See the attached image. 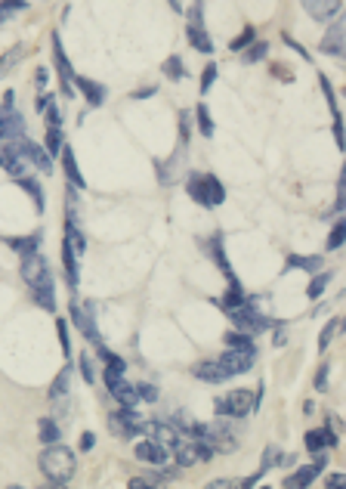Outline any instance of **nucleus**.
<instances>
[{"label": "nucleus", "instance_id": "nucleus-13", "mask_svg": "<svg viewBox=\"0 0 346 489\" xmlns=\"http://www.w3.org/2000/svg\"><path fill=\"white\" fill-rule=\"evenodd\" d=\"M22 152H25V158L31 161V168H38L40 174H53V161H50V155H46L44 149L38 146V142L22 140Z\"/></svg>", "mask_w": 346, "mask_h": 489}, {"label": "nucleus", "instance_id": "nucleus-9", "mask_svg": "<svg viewBox=\"0 0 346 489\" xmlns=\"http://www.w3.org/2000/svg\"><path fill=\"white\" fill-rule=\"evenodd\" d=\"M213 452L207 449L201 440H180V446L173 449V458H176V468H189V464L195 462H204V458H211Z\"/></svg>", "mask_w": 346, "mask_h": 489}, {"label": "nucleus", "instance_id": "nucleus-60", "mask_svg": "<svg viewBox=\"0 0 346 489\" xmlns=\"http://www.w3.org/2000/svg\"><path fill=\"white\" fill-rule=\"evenodd\" d=\"M263 489H269V486H263Z\"/></svg>", "mask_w": 346, "mask_h": 489}, {"label": "nucleus", "instance_id": "nucleus-30", "mask_svg": "<svg viewBox=\"0 0 346 489\" xmlns=\"http://www.w3.org/2000/svg\"><path fill=\"white\" fill-rule=\"evenodd\" d=\"M16 183H19V186L25 189L28 195H31L34 208H38V211H44V189L38 186V180H34V177H25V180H16Z\"/></svg>", "mask_w": 346, "mask_h": 489}, {"label": "nucleus", "instance_id": "nucleus-22", "mask_svg": "<svg viewBox=\"0 0 346 489\" xmlns=\"http://www.w3.org/2000/svg\"><path fill=\"white\" fill-rule=\"evenodd\" d=\"M303 7H306V13L312 16L315 22H325V19H331L334 13H340L343 3H337V0H331V3H312V0H309V3H303Z\"/></svg>", "mask_w": 346, "mask_h": 489}, {"label": "nucleus", "instance_id": "nucleus-27", "mask_svg": "<svg viewBox=\"0 0 346 489\" xmlns=\"http://www.w3.org/2000/svg\"><path fill=\"white\" fill-rule=\"evenodd\" d=\"M189 40H192V47H195L198 53H213L211 34H207L201 25H189Z\"/></svg>", "mask_w": 346, "mask_h": 489}, {"label": "nucleus", "instance_id": "nucleus-8", "mask_svg": "<svg viewBox=\"0 0 346 489\" xmlns=\"http://www.w3.org/2000/svg\"><path fill=\"white\" fill-rule=\"evenodd\" d=\"M254 350H226L223 356L217 360V366H219V372L226 375V378H232V375H244V372H250V366H254Z\"/></svg>", "mask_w": 346, "mask_h": 489}, {"label": "nucleus", "instance_id": "nucleus-44", "mask_svg": "<svg viewBox=\"0 0 346 489\" xmlns=\"http://www.w3.org/2000/svg\"><path fill=\"white\" fill-rule=\"evenodd\" d=\"M266 50H269V44H254V50H244V62H260Z\"/></svg>", "mask_w": 346, "mask_h": 489}, {"label": "nucleus", "instance_id": "nucleus-57", "mask_svg": "<svg viewBox=\"0 0 346 489\" xmlns=\"http://www.w3.org/2000/svg\"><path fill=\"white\" fill-rule=\"evenodd\" d=\"M40 489H65V483H53V480H46Z\"/></svg>", "mask_w": 346, "mask_h": 489}, {"label": "nucleus", "instance_id": "nucleus-48", "mask_svg": "<svg viewBox=\"0 0 346 489\" xmlns=\"http://www.w3.org/2000/svg\"><path fill=\"white\" fill-rule=\"evenodd\" d=\"M272 462H278V449H276V446H269V449L263 452V464H260V474H266V471L272 468Z\"/></svg>", "mask_w": 346, "mask_h": 489}, {"label": "nucleus", "instance_id": "nucleus-18", "mask_svg": "<svg viewBox=\"0 0 346 489\" xmlns=\"http://www.w3.org/2000/svg\"><path fill=\"white\" fill-rule=\"evenodd\" d=\"M68 378H71V366H65L62 372L56 375V381L50 384V393H46L50 403H59V405L68 403Z\"/></svg>", "mask_w": 346, "mask_h": 489}, {"label": "nucleus", "instance_id": "nucleus-4", "mask_svg": "<svg viewBox=\"0 0 346 489\" xmlns=\"http://www.w3.org/2000/svg\"><path fill=\"white\" fill-rule=\"evenodd\" d=\"M0 168L7 171L13 180H25V177H31V161H28L25 152H22V140L0 146Z\"/></svg>", "mask_w": 346, "mask_h": 489}, {"label": "nucleus", "instance_id": "nucleus-23", "mask_svg": "<svg viewBox=\"0 0 346 489\" xmlns=\"http://www.w3.org/2000/svg\"><path fill=\"white\" fill-rule=\"evenodd\" d=\"M192 375L198 381H207V384H223V381H226V375L219 372L217 362H198V366L192 368Z\"/></svg>", "mask_w": 346, "mask_h": 489}, {"label": "nucleus", "instance_id": "nucleus-49", "mask_svg": "<svg viewBox=\"0 0 346 489\" xmlns=\"http://www.w3.org/2000/svg\"><path fill=\"white\" fill-rule=\"evenodd\" d=\"M56 329H59V344H62V353L68 356V353H71V344H68V329H65V322H62V319L56 322Z\"/></svg>", "mask_w": 346, "mask_h": 489}, {"label": "nucleus", "instance_id": "nucleus-56", "mask_svg": "<svg viewBox=\"0 0 346 489\" xmlns=\"http://www.w3.org/2000/svg\"><path fill=\"white\" fill-rule=\"evenodd\" d=\"M204 489H232V480H211Z\"/></svg>", "mask_w": 346, "mask_h": 489}, {"label": "nucleus", "instance_id": "nucleus-12", "mask_svg": "<svg viewBox=\"0 0 346 489\" xmlns=\"http://www.w3.org/2000/svg\"><path fill=\"white\" fill-rule=\"evenodd\" d=\"M303 443H306L309 452H325V449H331V446H337V434L328 431V427H315V431H306Z\"/></svg>", "mask_w": 346, "mask_h": 489}, {"label": "nucleus", "instance_id": "nucleus-16", "mask_svg": "<svg viewBox=\"0 0 346 489\" xmlns=\"http://www.w3.org/2000/svg\"><path fill=\"white\" fill-rule=\"evenodd\" d=\"M319 474H321L319 464H306V468H300V471H294V474L284 477V489H306Z\"/></svg>", "mask_w": 346, "mask_h": 489}, {"label": "nucleus", "instance_id": "nucleus-51", "mask_svg": "<svg viewBox=\"0 0 346 489\" xmlns=\"http://www.w3.org/2000/svg\"><path fill=\"white\" fill-rule=\"evenodd\" d=\"M325 489H343V474H328L325 477Z\"/></svg>", "mask_w": 346, "mask_h": 489}, {"label": "nucleus", "instance_id": "nucleus-39", "mask_svg": "<svg viewBox=\"0 0 346 489\" xmlns=\"http://www.w3.org/2000/svg\"><path fill=\"white\" fill-rule=\"evenodd\" d=\"M34 303H38V307H44L46 313H53V310H56V288L34 291Z\"/></svg>", "mask_w": 346, "mask_h": 489}, {"label": "nucleus", "instance_id": "nucleus-40", "mask_svg": "<svg viewBox=\"0 0 346 489\" xmlns=\"http://www.w3.org/2000/svg\"><path fill=\"white\" fill-rule=\"evenodd\" d=\"M250 44H254V28L248 25V28H244V32L238 34V38H235V40H232V44H229V50H232V53H244V50H248Z\"/></svg>", "mask_w": 346, "mask_h": 489}, {"label": "nucleus", "instance_id": "nucleus-36", "mask_svg": "<svg viewBox=\"0 0 346 489\" xmlns=\"http://www.w3.org/2000/svg\"><path fill=\"white\" fill-rule=\"evenodd\" d=\"M22 59V47H13V50H7L3 56H0V77L10 75V68H13L16 62Z\"/></svg>", "mask_w": 346, "mask_h": 489}, {"label": "nucleus", "instance_id": "nucleus-2", "mask_svg": "<svg viewBox=\"0 0 346 489\" xmlns=\"http://www.w3.org/2000/svg\"><path fill=\"white\" fill-rule=\"evenodd\" d=\"M250 409H256V397H250V390H232L229 397H219L217 403H213V412H217V418H223V415H232V418H248Z\"/></svg>", "mask_w": 346, "mask_h": 489}, {"label": "nucleus", "instance_id": "nucleus-55", "mask_svg": "<svg viewBox=\"0 0 346 489\" xmlns=\"http://www.w3.org/2000/svg\"><path fill=\"white\" fill-rule=\"evenodd\" d=\"M334 136H337V146L343 149V121H340V118L334 121Z\"/></svg>", "mask_w": 346, "mask_h": 489}, {"label": "nucleus", "instance_id": "nucleus-14", "mask_svg": "<svg viewBox=\"0 0 346 489\" xmlns=\"http://www.w3.org/2000/svg\"><path fill=\"white\" fill-rule=\"evenodd\" d=\"M53 56H56V68H59V81H62V93H71V62L65 59L62 53V44H59V38L53 34Z\"/></svg>", "mask_w": 346, "mask_h": 489}, {"label": "nucleus", "instance_id": "nucleus-54", "mask_svg": "<svg viewBox=\"0 0 346 489\" xmlns=\"http://www.w3.org/2000/svg\"><path fill=\"white\" fill-rule=\"evenodd\" d=\"M325 384H328V366H321V372L315 375V390H325Z\"/></svg>", "mask_w": 346, "mask_h": 489}, {"label": "nucleus", "instance_id": "nucleus-38", "mask_svg": "<svg viewBox=\"0 0 346 489\" xmlns=\"http://www.w3.org/2000/svg\"><path fill=\"white\" fill-rule=\"evenodd\" d=\"M164 75L170 77V81H183L186 77V71H183V59L180 56H170L164 62Z\"/></svg>", "mask_w": 346, "mask_h": 489}, {"label": "nucleus", "instance_id": "nucleus-52", "mask_svg": "<svg viewBox=\"0 0 346 489\" xmlns=\"http://www.w3.org/2000/svg\"><path fill=\"white\" fill-rule=\"evenodd\" d=\"M46 121H50V127H59V124H62V121H59V109H56V105H46Z\"/></svg>", "mask_w": 346, "mask_h": 489}, {"label": "nucleus", "instance_id": "nucleus-50", "mask_svg": "<svg viewBox=\"0 0 346 489\" xmlns=\"http://www.w3.org/2000/svg\"><path fill=\"white\" fill-rule=\"evenodd\" d=\"M28 3H0V19H7L10 13H22Z\"/></svg>", "mask_w": 346, "mask_h": 489}, {"label": "nucleus", "instance_id": "nucleus-37", "mask_svg": "<svg viewBox=\"0 0 346 489\" xmlns=\"http://www.w3.org/2000/svg\"><path fill=\"white\" fill-rule=\"evenodd\" d=\"M195 118H198L201 136H213V121H211V112H207V105H204V103H201L198 109H195Z\"/></svg>", "mask_w": 346, "mask_h": 489}, {"label": "nucleus", "instance_id": "nucleus-45", "mask_svg": "<svg viewBox=\"0 0 346 489\" xmlns=\"http://www.w3.org/2000/svg\"><path fill=\"white\" fill-rule=\"evenodd\" d=\"M213 81H217V65H207V68H204V75H201V93H207V90H211V84H213Z\"/></svg>", "mask_w": 346, "mask_h": 489}, {"label": "nucleus", "instance_id": "nucleus-46", "mask_svg": "<svg viewBox=\"0 0 346 489\" xmlns=\"http://www.w3.org/2000/svg\"><path fill=\"white\" fill-rule=\"evenodd\" d=\"M136 393H139V399H146V403H155V399H158V387L155 384H136Z\"/></svg>", "mask_w": 346, "mask_h": 489}, {"label": "nucleus", "instance_id": "nucleus-24", "mask_svg": "<svg viewBox=\"0 0 346 489\" xmlns=\"http://www.w3.org/2000/svg\"><path fill=\"white\" fill-rule=\"evenodd\" d=\"M204 180V195H207V208H213V205H223L226 201V189L219 186V180L213 174H204L201 177Z\"/></svg>", "mask_w": 346, "mask_h": 489}, {"label": "nucleus", "instance_id": "nucleus-58", "mask_svg": "<svg viewBox=\"0 0 346 489\" xmlns=\"http://www.w3.org/2000/svg\"><path fill=\"white\" fill-rule=\"evenodd\" d=\"M148 97H155V87H152V90H139V93H136V99H148Z\"/></svg>", "mask_w": 346, "mask_h": 489}, {"label": "nucleus", "instance_id": "nucleus-15", "mask_svg": "<svg viewBox=\"0 0 346 489\" xmlns=\"http://www.w3.org/2000/svg\"><path fill=\"white\" fill-rule=\"evenodd\" d=\"M136 458L139 462H148V464H164L167 462V449L158 443H152V440H142V443H136Z\"/></svg>", "mask_w": 346, "mask_h": 489}, {"label": "nucleus", "instance_id": "nucleus-6", "mask_svg": "<svg viewBox=\"0 0 346 489\" xmlns=\"http://www.w3.org/2000/svg\"><path fill=\"white\" fill-rule=\"evenodd\" d=\"M229 319H232V325H235V329L241 331V335H250V338H254L256 331H263V329H269V325H272V322L266 319V316L256 313V310L250 307V303H244V307L232 310Z\"/></svg>", "mask_w": 346, "mask_h": 489}, {"label": "nucleus", "instance_id": "nucleus-17", "mask_svg": "<svg viewBox=\"0 0 346 489\" xmlns=\"http://www.w3.org/2000/svg\"><path fill=\"white\" fill-rule=\"evenodd\" d=\"M111 397L118 399V403L124 405V409H133L136 403H139V393H136V384H127V381H115V384H109Z\"/></svg>", "mask_w": 346, "mask_h": 489}, {"label": "nucleus", "instance_id": "nucleus-53", "mask_svg": "<svg viewBox=\"0 0 346 489\" xmlns=\"http://www.w3.org/2000/svg\"><path fill=\"white\" fill-rule=\"evenodd\" d=\"M93 446H96V437H93V434L87 431V434H83V437H81V449H83V452H90Z\"/></svg>", "mask_w": 346, "mask_h": 489}, {"label": "nucleus", "instance_id": "nucleus-34", "mask_svg": "<svg viewBox=\"0 0 346 489\" xmlns=\"http://www.w3.org/2000/svg\"><path fill=\"white\" fill-rule=\"evenodd\" d=\"M328 282H331V273H319V276H315L312 279V282H309V288H306V294L309 297H312V301H319V297H321V291H325L328 288Z\"/></svg>", "mask_w": 346, "mask_h": 489}, {"label": "nucleus", "instance_id": "nucleus-10", "mask_svg": "<svg viewBox=\"0 0 346 489\" xmlns=\"http://www.w3.org/2000/svg\"><path fill=\"white\" fill-rule=\"evenodd\" d=\"M22 134H25V121H22V115L13 109V105H3L0 103V140H22Z\"/></svg>", "mask_w": 346, "mask_h": 489}, {"label": "nucleus", "instance_id": "nucleus-7", "mask_svg": "<svg viewBox=\"0 0 346 489\" xmlns=\"http://www.w3.org/2000/svg\"><path fill=\"white\" fill-rule=\"evenodd\" d=\"M142 437L152 440V443L164 446V449H176L180 446V431H176V425H164V421H146L142 425Z\"/></svg>", "mask_w": 346, "mask_h": 489}, {"label": "nucleus", "instance_id": "nucleus-28", "mask_svg": "<svg viewBox=\"0 0 346 489\" xmlns=\"http://www.w3.org/2000/svg\"><path fill=\"white\" fill-rule=\"evenodd\" d=\"M219 303H223V307H226V310H229V313H232V310L244 307V303H250V301H248V297H244L241 285H238V279H235V282H229V291H226V297H223V301H219Z\"/></svg>", "mask_w": 346, "mask_h": 489}, {"label": "nucleus", "instance_id": "nucleus-47", "mask_svg": "<svg viewBox=\"0 0 346 489\" xmlns=\"http://www.w3.org/2000/svg\"><path fill=\"white\" fill-rule=\"evenodd\" d=\"M127 489H164L161 483H152L148 477H133V480L127 483Z\"/></svg>", "mask_w": 346, "mask_h": 489}, {"label": "nucleus", "instance_id": "nucleus-11", "mask_svg": "<svg viewBox=\"0 0 346 489\" xmlns=\"http://www.w3.org/2000/svg\"><path fill=\"white\" fill-rule=\"evenodd\" d=\"M68 313H71V322H75L77 325V331H81L83 338H87V341H93V347H103V338H99V331H96V325H93V319L87 313H83V307L77 301H71L68 303Z\"/></svg>", "mask_w": 346, "mask_h": 489}, {"label": "nucleus", "instance_id": "nucleus-42", "mask_svg": "<svg viewBox=\"0 0 346 489\" xmlns=\"http://www.w3.org/2000/svg\"><path fill=\"white\" fill-rule=\"evenodd\" d=\"M77 362H81V378L87 381V384H93V381H96V372H93L90 356H87V353H81V360H77Z\"/></svg>", "mask_w": 346, "mask_h": 489}, {"label": "nucleus", "instance_id": "nucleus-26", "mask_svg": "<svg viewBox=\"0 0 346 489\" xmlns=\"http://www.w3.org/2000/svg\"><path fill=\"white\" fill-rule=\"evenodd\" d=\"M38 242H40V232H34V236H22V238H7V244L13 248V251H19L22 258H28V254H38Z\"/></svg>", "mask_w": 346, "mask_h": 489}, {"label": "nucleus", "instance_id": "nucleus-41", "mask_svg": "<svg viewBox=\"0 0 346 489\" xmlns=\"http://www.w3.org/2000/svg\"><path fill=\"white\" fill-rule=\"evenodd\" d=\"M337 329H340V319H331V322H328V329L319 335V350H321V353L331 347V338H334V331H337Z\"/></svg>", "mask_w": 346, "mask_h": 489}, {"label": "nucleus", "instance_id": "nucleus-59", "mask_svg": "<svg viewBox=\"0 0 346 489\" xmlns=\"http://www.w3.org/2000/svg\"><path fill=\"white\" fill-rule=\"evenodd\" d=\"M7 489H22V486H7Z\"/></svg>", "mask_w": 346, "mask_h": 489}, {"label": "nucleus", "instance_id": "nucleus-35", "mask_svg": "<svg viewBox=\"0 0 346 489\" xmlns=\"http://www.w3.org/2000/svg\"><path fill=\"white\" fill-rule=\"evenodd\" d=\"M189 195H192V201H198V205H207L204 180H201L198 174H192V177H189Z\"/></svg>", "mask_w": 346, "mask_h": 489}, {"label": "nucleus", "instance_id": "nucleus-21", "mask_svg": "<svg viewBox=\"0 0 346 489\" xmlns=\"http://www.w3.org/2000/svg\"><path fill=\"white\" fill-rule=\"evenodd\" d=\"M321 50L331 53V56H340V53H343V25H340V22H334L331 32L325 34V40H321Z\"/></svg>", "mask_w": 346, "mask_h": 489}, {"label": "nucleus", "instance_id": "nucleus-20", "mask_svg": "<svg viewBox=\"0 0 346 489\" xmlns=\"http://www.w3.org/2000/svg\"><path fill=\"white\" fill-rule=\"evenodd\" d=\"M62 168H65V174H68V183H71V186H77V189H83V186H87V183H83V174L77 171L75 152H71L68 146H62Z\"/></svg>", "mask_w": 346, "mask_h": 489}, {"label": "nucleus", "instance_id": "nucleus-29", "mask_svg": "<svg viewBox=\"0 0 346 489\" xmlns=\"http://www.w3.org/2000/svg\"><path fill=\"white\" fill-rule=\"evenodd\" d=\"M62 146H65V140H62V130L59 127H46V140H44V152L50 155V161L56 158V155H62Z\"/></svg>", "mask_w": 346, "mask_h": 489}, {"label": "nucleus", "instance_id": "nucleus-43", "mask_svg": "<svg viewBox=\"0 0 346 489\" xmlns=\"http://www.w3.org/2000/svg\"><path fill=\"white\" fill-rule=\"evenodd\" d=\"M340 244H343V223H337L331 229V236H328V251H337Z\"/></svg>", "mask_w": 346, "mask_h": 489}, {"label": "nucleus", "instance_id": "nucleus-25", "mask_svg": "<svg viewBox=\"0 0 346 489\" xmlns=\"http://www.w3.org/2000/svg\"><path fill=\"white\" fill-rule=\"evenodd\" d=\"M38 437H40V443L56 446L59 440H62V431H59V425L53 418H40L38 421Z\"/></svg>", "mask_w": 346, "mask_h": 489}, {"label": "nucleus", "instance_id": "nucleus-31", "mask_svg": "<svg viewBox=\"0 0 346 489\" xmlns=\"http://www.w3.org/2000/svg\"><path fill=\"white\" fill-rule=\"evenodd\" d=\"M284 266H288V270H319L321 258H303V254H291Z\"/></svg>", "mask_w": 346, "mask_h": 489}, {"label": "nucleus", "instance_id": "nucleus-19", "mask_svg": "<svg viewBox=\"0 0 346 489\" xmlns=\"http://www.w3.org/2000/svg\"><path fill=\"white\" fill-rule=\"evenodd\" d=\"M75 84H77V90L87 97V103L90 105H103L105 103V87L103 84L90 81V77H75Z\"/></svg>", "mask_w": 346, "mask_h": 489}, {"label": "nucleus", "instance_id": "nucleus-32", "mask_svg": "<svg viewBox=\"0 0 346 489\" xmlns=\"http://www.w3.org/2000/svg\"><path fill=\"white\" fill-rule=\"evenodd\" d=\"M226 344H229V350H254V338L250 335H241V331H229L226 335Z\"/></svg>", "mask_w": 346, "mask_h": 489}, {"label": "nucleus", "instance_id": "nucleus-5", "mask_svg": "<svg viewBox=\"0 0 346 489\" xmlns=\"http://www.w3.org/2000/svg\"><path fill=\"white\" fill-rule=\"evenodd\" d=\"M142 425H146V418H142L139 412H133V409H124V405L118 409V412L109 415L111 434H115V437H121V440L139 437V434H142Z\"/></svg>", "mask_w": 346, "mask_h": 489}, {"label": "nucleus", "instance_id": "nucleus-3", "mask_svg": "<svg viewBox=\"0 0 346 489\" xmlns=\"http://www.w3.org/2000/svg\"><path fill=\"white\" fill-rule=\"evenodd\" d=\"M22 279L28 282V288H31V291L56 288V285H53L50 264H46L40 254H28V258H22Z\"/></svg>", "mask_w": 346, "mask_h": 489}, {"label": "nucleus", "instance_id": "nucleus-1", "mask_svg": "<svg viewBox=\"0 0 346 489\" xmlns=\"http://www.w3.org/2000/svg\"><path fill=\"white\" fill-rule=\"evenodd\" d=\"M38 464H40V471L46 474V480H53V483H68L71 477H75V471H77L75 452H71L68 446H59V443L46 446V449L40 452Z\"/></svg>", "mask_w": 346, "mask_h": 489}, {"label": "nucleus", "instance_id": "nucleus-33", "mask_svg": "<svg viewBox=\"0 0 346 489\" xmlns=\"http://www.w3.org/2000/svg\"><path fill=\"white\" fill-rule=\"evenodd\" d=\"M62 264H65V273H68V285L77 288V264H75V251H71L68 244L62 248Z\"/></svg>", "mask_w": 346, "mask_h": 489}]
</instances>
